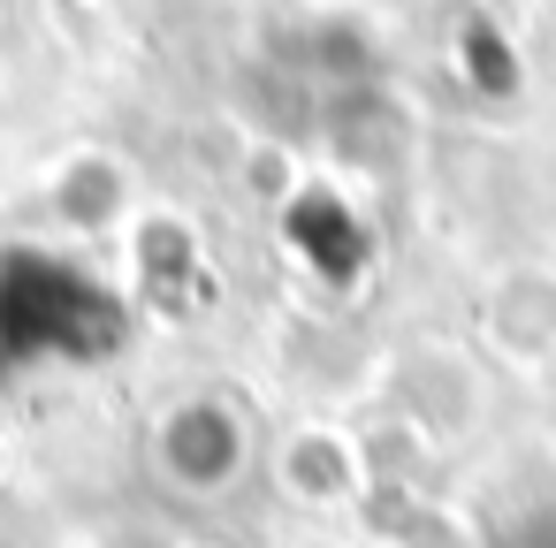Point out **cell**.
<instances>
[{
  "mask_svg": "<svg viewBox=\"0 0 556 548\" xmlns=\"http://www.w3.org/2000/svg\"><path fill=\"white\" fill-rule=\"evenodd\" d=\"M275 480H282L305 510H343V502H358V487H366V457H358V442L336 434V426H298V434H282V449H275Z\"/></svg>",
  "mask_w": 556,
  "mask_h": 548,
  "instance_id": "7a4b0ae2",
  "label": "cell"
},
{
  "mask_svg": "<svg viewBox=\"0 0 556 548\" xmlns=\"http://www.w3.org/2000/svg\"><path fill=\"white\" fill-rule=\"evenodd\" d=\"M146 464H153V480H161L168 495H184V502H222V495H237V487L252 480V464H260V426H252V411H244L237 396H222V388H184L176 404L153 411V426H146Z\"/></svg>",
  "mask_w": 556,
  "mask_h": 548,
  "instance_id": "6da1fadb",
  "label": "cell"
},
{
  "mask_svg": "<svg viewBox=\"0 0 556 548\" xmlns=\"http://www.w3.org/2000/svg\"><path fill=\"white\" fill-rule=\"evenodd\" d=\"M518 297H526V313L510 305V297H480V328H488V343L510 358V366H548L556 358V275L548 267H510L503 275Z\"/></svg>",
  "mask_w": 556,
  "mask_h": 548,
  "instance_id": "3957f363",
  "label": "cell"
}]
</instances>
